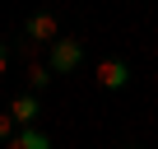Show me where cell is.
Instances as JSON below:
<instances>
[{"instance_id":"6da1fadb","label":"cell","mask_w":158,"mask_h":149,"mask_svg":"<svg viewBox=\"0 0 158 149\" xmlns=\"http://www.w3.org/2000/svg\"><path fill=\"white\" fill-rule=\"evenodd\" d=\"M47 65L56 74H74L79 65H84V42H79V37H56L47 47Z\"/></svg>"},{"instance_id":"7a4b0ae2","label":"cell","mask_w":158,"mask_h":149,"mask_svg":"<svg viewBox=\"0 0 158 149\" xmlns=\"http://www.w3.org/2000/svg\"><path fill=\"white\" fill-rule=\"evenodd\" d=\"M56 37H60V19H56L51 10L28 14V23H23V42H33V47H37V42H47V47H51Z\"/></svg>"},{"instance_id":"3957f363","label":"cell","mask_w":158,"mask_h":149,"mask_svg":"<svg viewBox=\"0 0 158 149\" xmlns=\"http://www.w3.org/2000/svg\"><path fill=\"white\" fill-rule=\"evenodd\" d=\"M98 84H102V89H112V93H116V89H126V84H130V65H126L121 56L98 61Z\"/></svg>"},{"instance_id":"277c9868","label":"cell","mask_w":158,"mask_h":149,"mask_svg":"<svg viewBox=\"0 0 158 149\" xmlns=\"http://www.w3.org/2000/svg\"><path fill=\"white\" fill-rule=\"evenodd\" d=\"M10 117L19 121V130H23V126H33V121L42 117V98H37V93H19V98L10 103Z\"/></svg>"},{"instance_id":"5b68a950","label":"cell","mask_w":158,"mask_h":149,"mask_svg":"<svg viewBox=\"0 0 158 149\" xmlns=\"http://www.w3.org/2000/svg\"><path fill=\"white\" fill-rule=\"evenodd\" d=\"M5 149H51V135H47V130H33V126H23V130H19V135L5 144Z\"/></svg>"},{"instance_id":"8992f818","label":"cell","mask_w":158,"mask_h":149,"mask_svg":"<svg viewBox=\"0 0 158 149\" xmlns=\"http://www.w3.org/2000/svg\"><path fill=\"white\" fill-rule=\"evenodd\" d=\"M51 74H56V70H51V65H47V61H33V65H28V84H33V93H37V89H47V84H51Z\"/></svg>"},{"instance_id":"52a82bcc","label":"cell","mask_w":158,"mask_h":149,"mask_svg":"<svg viewBox=\"0 0 158 149\" xmlns=\"http://www.w3.org/2000/svg\"><path fill=\"white\" fill-rule=\"evenodd\" d=\"M14 126H19V121H14L10 112H0V144H10V140H14Z\"/></svg>"},{"instance_id":"ba28073f","label":"cell","mask_w":158,"mask_h":149,"mask_svg":"<svg viewBox=\"0 0 158 149\" xmlns=\"http://www.w3.org/2000/svg\"><path fill=\"white\" fill-rule=\"evenodd\" d=\"M5 70H10V47L0 42V74H5Z\"/></svg>"}]
</instances>
